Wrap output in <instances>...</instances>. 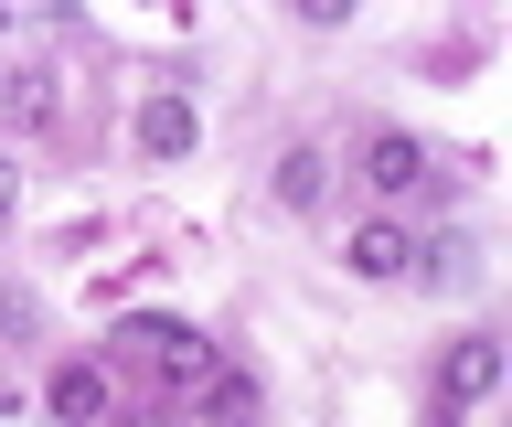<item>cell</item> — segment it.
Wrapping results in <instances>:
<instances>
[{"label":"cell","instance_id":"7","mask_svg":"<svg viewBox=\"0 0 512 427\" xmlns=\"http://www.w3.org/2000/svg\"><path fill=\"white\" fill-rule=\"evenodd\" d=\"M139 150H150V161H182V150H192V107L182 97H150V107H139Z\"/></svg>","mask_w":512,"mask_h":427},{"label":"cell","instance_id":"3","mask_svg":"<svg viewBox=\"0 0 512 427\" xmlns=\"http://www.w3.org/2000/svg\"><path fill=\"white\" fill-rule=\"evenodd\" d=\"M363 182H374L384 203H406L416 182H427V139H416V129H374V139H363Z\"/></svg>","mask_w":512,"mask_h":427},{"label":"cell","instance_id":"8","mask_svg":"<svg viewBox=\"0 0 512 427\" xmlns=\"http://www.w3.org/2000/svg\"><path fill=\"white\" fill-rule=\"evenodd\" d=\"M203 395H214V427H256V374H235V363H224Z\"/></svg>","mask_w":512,"mask_h":427},{"label":"cell","instance_id":"4","mask_svg":"<svg viewBox=\"0 0 512 427\" xmlns=\"http://www.w3.org/2000/svg\"><path fill=\"white\" fill-rule=\"evenodd\" d=\"M416 257H427V246H416L406 225H384V214H374V225H352V235H342V267H352V278H406Z\"/></svg>","mask_w":512,"mask_h":427},{"label":"cell","instance_id":"5","mask_svg":"<svg viewBox=\"0 0 512 427\" xmlns=\"http://www.w3.org/2000/svg\"><path fill=\"white\" fill-rule=\"evenodd\" d=\"M43 406H54L64 427H96V417H107V363H54Z\"/></svg>","mask_w":512,"mask_h":427},{"label":"cell","instance_id":"2","mask_svg":"<svg viewBox=\"0 0 512 427\" xmlns=\"http://www.w3.org/2000/svg\"><path fill=\"white\" fill-rule=\"evenodd\" d=\"M502 374H512L502 342H491V331H459V342L438 353V395H448V417H459V406H480V395H502Z\"/></svg>","mask_w":512,"mask_h":427},{"label":"cell","instance_id":"6","mask_svg":"<svg viewBox=\"0 0 512 427\" xmlns=\"http://www.w3.org/2000/svg\"><path fill=\"white\" fill-rule=\"evenodd\" d=\"M267 193H278L288 214H320V193H331V150H310V139L278 150V182H267Z\"/></svg>","mask_w":512,"mask_h":427},{"label":"cell","instance_id":"1","mask_svg":"<svg viewBox=\"0 0 512 427\" xmlns=\"http://www.w3.org/2000/svg\"><path fill=\"white\" fill-rule=\"evenodd\" d=\"M128 342L160 363V385H182V395H203V385L224 374V363H214V342H203L192 321H128Z\"/></svg>","mask_w":512,"mask_h":427},{"label":"cell","instance_id":"9","mask_svg":"<svg viewBox=\"0 0 512 427\" xmlns=\"http://www.w3.org/2000/svg\"><path fill=\"white\" fill-rule=\"evenodd\" d=\"M11 193H22V171H11V161H0V214H11Z\"/></svg>","mask_w":512,"mask_h":427}]
</instances>
